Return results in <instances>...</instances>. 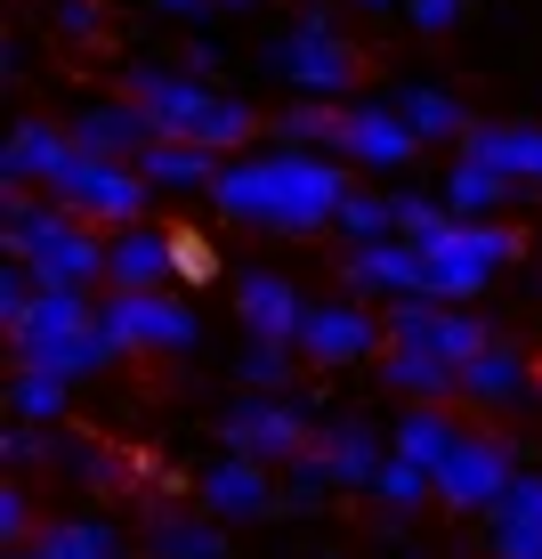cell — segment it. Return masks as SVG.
Returning <instances> with one entry per match:
<instances>
[{
    "instance_id": "6da1fadb",
    "label": "cell",
    "mask_w": 542,
    "mask_h": 559,
    "mask_svg": "<svg viewBox=\"0 0 542 559\" xmlns=\"http://www.w3.org/2000/svg\"><path fill=\"white\" fill-rule=\"evenodd\" d=\"M357 195L348 170L333 163L324 146H267V154H236L210 187V203L227 219H251V227H284V236H308V227H333L340 203Z\"/></svg>"
},
{
    "instance_id": "7a4b0ae2",
    "label": "cell",
    "mask_w": 542,
    "mask_h": 559,
    "mask_svg": "<svg viewBox=\"0 0 542 559\" xmlns=\"http://www.w3.org/2000/svg\"><path fill=\"white\" fill-rule=\"evenodd\" d=\"M122 98H138L162 139H195L210 154H236L251 130H260V114L243 98L210 90L203 73H186V66H122Z\"/></svg>"
},
{
    "instance_id": "3957f363",
    "label": "cell",
    "mask_w": 542,
    "mask_h": 559,
    "mask_svg": "<svg viewBox=\"0 0 542 559\" xmlns=\"http://www.w3.org/2000/svg\"><path fill=\"white\" fill-rule=\"evenodd\" d=\"M260 66L276 73V82H292L300 98H324V106L348 98V82H357V49H348V33H340L324 9H300L292 25L267 41Z\"/></svg>"
},
{
    "instance_id": "277c9868",
    "label": "cell",
    "mask_w": 542,
    "mask_h": 559,
    "mask_svg": "<svg viewBox=\"0 0 542 559\" xmlns=\"http://www.w3.org/2000/svg\"><path fill=\"white\" fill-rule=\"evenodd\" d=\"M421 252H430V300L470 308V300L494 284V267L518 260V236H510L502 219H445Z\"/></svg>"
},
{
    "instance_id": "5b68a950",
    "label": "cell",
    "mask_w": 542,
    "mask_h": 559,
    "mask_svg": "<svg viewBox=\"0 0 542 559\" xmlns=\"http://www.w3.org/2000/svg\"><path fill=\"white\" fill-rule=\"evenodd\" d=\"M49 203H65L73 219H106V227H138V211L154 203V179L138 163H113V154H65V170L41 187Z\"/></svg>"
},
{
    "instance_id": "8992f818",
    "label": "cell",
    "mask_w": 542,
    "mask_h": 559,
    "mask_svg": "<svg viewBox=\"0 0 542 559\" xmlns=\"http://www.w3.org/2000/svg\"><path fill=\"white\" fill-rule=\"evenodd\" d=\"M219 438H227V454H251V462H267V471H284V462H300L308 447H316V421H308L300 397L251 390V397H236V406H227Z\"/></svg>"
},
{
    "instance_id": "52a82bcc",
    "label": "cell",
    "mask_w": 542,
    "mask_h": 559,
    "mask_svg": "<svg viewBox=\"0 0 542 559\" xmlns=\"http://www.w3.org/2000/svg\"><path fill=\"white\" fill-rule=\"evenodd\" d=\"M486 341H494V324L470 317V308H454V300H430V293L389 300V349H430L445 365H470Z\"/></svg>"
},
{
    "instance_id": "ba28073f",
    "label": "cell",
    "mask_w": 542,
    "mask_h": 559,
    "mask_svg": "<svg viewBox=\"0 0 542 559\" xmlns=\"http://www.w3.org/2000/svg\"><path fill=\"white\" fill-rule=\"evenodd\" d=\"M98 333L113 341V349H195L203 341V317L186 300H170V293H113L98 308Z\"/></svg>"
},
{
    "instance_id": "9c48e42d",
    "label": "cell",
    "mask_w": 542,
    "mask_h": 559,
    "mask_svg": "<svg viewBox=\"0 0 542 559\" xmlns=\"http://www.w3.org/2000/svg\"><path fill=\"white\" fill-rule=\"evenodd\" d=\"M510 478H518V447H510V438L461 430L454 462L437 471V503H445V511H494L502 495H510Z\"/></svg>"
},
{
    "instance_id": "30bf717a",
    "label": "cell",
    "mask_w": 542,
    "mask_h": 559,
    "mask_svg": "<svg viewBox=\"0 0 542 559\" xmlns=\"http://www.w3.org/2000/svg\"><path fill=\"white\" fill-rule=\"evenodd\" d=\"M381 324L389 317H373V308H357V300H316L308 324H300V357L308 365H364L381 349Z\"/></svg>"
},
{
    "instance_id": "8fae6325",
    "label": "cell",
    "mask_w": 542,
    "mask_h": 559,
    "mask_svg": "<svg viewBox=\"0 0 542 559\" xmlns=\"http://www.w3.org/2000/svg\"><path fill=\"white\" fill-rule=\"evenodd\" d=\"M348 284L373 300H413L430 293V252L413 236H381V243H348Z\"/></svg>"
},
{
    "instance_id": "7c38bea8",
    "label": "cell",
    "mask_w": 542,
    "mask_h": 559,
    "mask_svg": "<svg viewBox=\"0 0 542 559\" xmlns=\"http://www.w3.org/2000/svg\"><path fill=\"white\" fill-rule=\"evenodd\" d=\"M203 511L210 519H267V511H284V487L267 478V462H251V454H219L203 471Z\"/></svg>"
},
{
    "instance_id": "4fadbf2b",
    "label": "cell",
    "mask_w": 542,
    "mask_h": 559,
    "mask_svg": "<svg viewBox=\"0 0 542 559\" xmlns=\"http://www.w3.org/2000/svg\"><path fill=\"white\" fill-rule=\"evenodd\" d=\"M413 122L389 106V98H364V106H348V130H340V154L348 163H364V170H405L413 163Z\"/></svg>"
},
{
    "instance_id": "5bb4252c",
    "label": "cell",
    "mask_w": 542,
    "mask_h": 559,
    "mask_svg": "<svg viewBox=\"0 0 542 559\" xmlns=\"http://www.w3.org/2000/svg\"><path fill=\"white\" fill-rule=\"evenodd\" d=\"M154 139H162V130H154V114H146L138 98H106V106H82V114H73V146H82V154L138 163Z\"/></svg>"
},
{
    "instance_id": "9a60e30c",
    "label": "cell",
    "mask_w": 542,
    "mask_h": 559,
    "mask_svg": "<svg viewBox=\"0 0 542 559\" xmlns=\"http://www.w3.org/2000/svg\"><path fill=\"white\" fill-rule=\"evenodd\" d=\"M106 276H113V293H162V284L179 276V236H162V227H122V236L106 243Z\"/></svg>"
},
{
    "instance_id": "2e32d148",
    "label": "cell",
    "mask_w": 542,
    "mask_h": 559,
    "mask_svg": "<svg viewBox=\"0 0 542 559\" xmlns=\"http://www.w3.org/2000/svg\"><path fill=\"white\" fill-rule=\"evenodd\" d=\"M65 154H73V130L25 114V122H9V146H0V187H49L65 170Z\"/></svg>"
},
{
    "instance_id": "e0dca14e",
    "label": "cell",
    "mask_w": 542,
    "mask_h": 559,
    "mask_svg": "<svg viewBox=\"0 0 542 559\" xmlns=\"http://www.w3.org/2000/svg\"><path fill=\"white\" fill-rule=\"evenodd\" d=\"M316 454L333 462V478H340V487H373V478H381V462H389L397 447H389V438H381L364 414H340V421H324V430H316Z\"/></svg>"
},
{
    "instance_id": "ac0fdd59",
    "label": "cell",
    "mask_w": 542,
    "mask_h": 559,
    "mask_svg": "<svg viewBox=\"0 0 542 559\" xmlns=\"http://www.w3.org/2000/svg\"><path fill=\"white\" fill-rule=\"evenodd\" d=\"M389 106L405 114V122H413V139L421 146H461V139H470V106H461L454 98V90H437V82H397L389 90Z\"/></svg>"
},
{
    "instance_id": "d6986e66",
    "label": "cell",
    "mask_w": 542,
    "mask_h": 559,
    "mask_svg": "<svg viewBox=\"0 0 542 559\" xmlns=\"http://www.w3.org/2000/svg\"><path fill=\"white\" fill-rule=\"evenodd\" d=\"M236 308H243V324H251L260 341H300V324H308V308H316V300H300L284 276L251 267V276L236 284Z\"/></svg>"
},
{
    "instance_id": "ffe728a7",
    "label": "cell",
    "mask_w": 542,
    "mask_h": 559,
    "mask_svg": "<svg viewBox=\"0 0 542 559\" xmlns=\"http://www.w3.org/2000/svg\"><path fill=\"white\" fill-rule=\"evenodd\" d=\"M138 170L154 179V195H210L227 163H219L210 146H195V139H154V146L138 154Z\"/></svg>"
},
{
    "instance_id": "44dd1931",
    "label": "cell",
    "mask_w": 542,
    "mask_h": 559,
    "mask_svg": "<svg viewBox=\"0 0 542 559\" xmlns=\"http://www.w3.org/2000/svg\"><path fill=\"white\" fill-rule=\"evenodd\" d=\"M461 146H470L478 163H494L502 179H518V187H542V122H478Z\"/></svg>"
},
{
    "instance_id": "7402d4cb",
    "label": "cell",
    "mask_w": 542,
    "mask_h": 559,
    "mask_svg": "<svg viewBox=\"0 0 542 559\" xmlns=\"http://www.w3.org/2000/svg\"><path fill=\"white\" fill-rule=\"evenodd\" d=\"M25 267H33V284H82V293H89V284L106 276V243L89 236L82 219H65V227H57V236H49Z\"/></svg>"
},
{
    "instance_id": "603a6c76",
    "label": "cell",
    "mask_w": 542,
    "mask_h": 559,
    "mask_svg": "<svg viewBox=\"0 0 542 559\" xmlns=\"http://www.w3.org/2000/svg\"><path fill=\"white\" fill-rule=\"evenodd\" d=\"M534 390V365L510 349V341H486L470 365H461V397L470 406H518V397Z\"/></svg>"
},
{
    "instance_id": "cb8c5ba5",
    "label": "cell",
    "mask_w": 542,
    "mask_h": 559,
    "mask_svg": "<svg viewBox=\"0 0 542 559\" xmlns=\"http://www.w3.org/2000/svg\"><path fill=\"white\" fill-rule=\"evenodd\" d=\"M437 195H445V211H454V219H494V211L518 195V179H502L494 163H478L470 146H454V170H445Z\"/></svg>"
},
{
    "instance_id": "d4e9b609",
    "label": "cell",
    "mask_w": 542,
    "mask_h": 559,
    "mask_svg": "<svg viewBox=\"0 0 542 559\" xmlns=\"http://www.w3.org/2000/svg\"><path fill=\"white\" fill-rule=\"evenodd\" d=\"M57 471H65L73 487H89V495H130L146 478V462L113 454V447H98V438H57Z\"/></svg>"
},
{
    "instance_id": "484cf974",
    "label": "cell",
    "mask_w": 542,
    "mask_h": 559,
    "mask_svg": "<svg viewBox=\"0 0 542 559\" xmlns=\"http://www.w3.org/2000/svg\"><path fill=\"white\" fill-rule=\"evenodd\" d=\"M146 551L154 559H219L227 551V519H195V511H146Z\"/></svg>"
},
{
    "instance_id": "4316f807",
    "label": "cell",
    "mask_w": 542,
    "mask_h": 559,
    "mask_svg": "<svg viewBox=\"0 0 542 559\" xmlns=\"http://www.w3.org/2000/svg\"><path fill=\"white\" fill-rule=\"evenodd\" d=\"M381 390L413 397V406H437V397H461V365H445L430 349H389L381 357Z\"/></svg>"
},
{
    "instance_id": "83f0119b",
    "label": "cell",
    "mask_w": 542,
    "mask_h": 559,
    "mask_svg": "<svg viewBox=\"0 0 542 559\" xmlns=\"http://www.w3.org/2000/svg\"><path fill=\"white\" fill-rule=\"evenodd\" d=\"M389 447H397L405 462H421V471H445L454 447H461V421L445 414V406H405V421H397Z\"/></svg>"
},
{
    "instance_id": "f1b7e54d",
    "label": "cell",
    "mask_w": 542,
    "mask_h": 559,
    "mask_svg": "<svg viewBox=\"0 0 542 559\" xmlns=\"http://www.w3.org/2000/svg\"><path fill=\"white\" fill-rule=\"evenodd\" d=\"M33 551L41 559H122V527L113 519H41Z\"/></svg>"
},
{
    "instance_id": "f546056e",
    "label": "cell",
    "mask_w": 542,
    "mask_h": 559,
    "mask_svg": "<svg viewBox=\"0 0 542 559\" xmlns=\"http://www.w3.org/2000/svg\"><path fill=\"white\" fill-rule=\"evenodd\" d=\"M373 503L389 511V519H413V511H430V503H437V471H421V462L389 454V462H381V478H373Z\"/></svg>"
},
{
    "instance_id": "4dcf8cb0",
    "label": "cell",
    "mask_w": 542,
    "mask_h": 559,
    "mask_svg": "<svg viewBox=\"0 0 542 559\" xmlns=\"http://www.w3.org/2000/svg\"><path fill=\"white\" fill-rule=\"evenodd\" d=\"M65 397H73V381L65 373H41V365H16V381H9L16 421H57V414H65Z\"/></svg>"
},
{
    "instance_id": "1f68e13d",
    "label": "cell",
    "mask_w": 542,
    "mask_h": 559,
    "mask_svg": "<svg viewBox=\"0 0 542 559\" xmlns=\"http://www.w3.org/2000/svg\"><path fill=\"white\" fill-rule=\"evenodd\" d=\"M340 130H348V114H340V106L300 98V106L276 122V139H284V146H324V154H340Z\"/></svg>"
},
{
    "instance_id": "d6a6232c",
    "label": "cell",
    "mask_w": 542,
    "mask_h": 559,
    "mask_svg": "<svg viewBox=\"0 0 542 559\" xmlns=\"http://www.w3.org/2000/svg\"><path fill=\"white\" fill-rule=\"evenodd\" d=\"M292 349H300V341H260V333H251L243 357H236V381H243V390H284V381H292Z\"/></svg>"
},
{
    "instance_id": "836d02e7",
    "label": "cell",
    "mask_w": 542,
    "mask_h": 559,
    "mask_svg": "<svg viewBox=\"0 0 542 559\" xmlns=\"http://www.w3.org/2000/svg\"><path fill=\"white\" fill-rule=\"evenodd\" d=\"M333 462H324L316 447H308L300 462H284V511H324V495H333Z\"/></svg>"
},
{
    "instance_id": "e575fe53",
    "label": "cell",
    "mask_w": 542,
    "mask_h": 559,
    "mask_svg": "<svg viewBox=\"0 0 542 559\" xmlns=\"http://www.w3.org/2000/svg\"><path fill=\"white\" fill-rule=\"evenodd\" d=\"M333 227H340L348 243H381V236H397V203L389 195H348Z\"/></svg>"
},
{
    "instance_id": "d590c367",
    "label": "cell",
    "mask_w": 542,
    "mask_h": 559,
    "mask_svg": "<svg viewBox=\"0 0 542 559\" xmlns=\"http://www.w3.org/2000/svg\"><path fill=\"white\" fill-rule=\"evenodd\" d=\"M0 462H9V471H41V462H57V447L41 438V421H9V430H0Z\"/></svg>"
},
{
    "instance_id": "8d00e7d4",
    "label": "cell",
    "mask_w": 542,
    "mask_h": 559,
    "mask_svg": "<svg viewBox=\"0 0 542 559\" xmlns=\"http://www.w3.org/2000/svg\"><path fill=\"white\" fill-rule=\"evenodd\" d=\"M33 535H41V519H33V495L9 478V487H0V544H9V551H25Z\"/></svg>"
},
{
    "instance_id": "74e56055",
    "label": "cell",
    "mask_w": 542,
    "mask_h": 559,
    "mask_svg": "<svg viewBox=\"0 0 542 559\" xmlns=\"http://www.w3.org/2000/svg\"><path fill=\"white\" fill-rule=\"evenodd\" d=\"M397 203V236H413V243H430L454 211H445V195H389Z\"/></svg>"
},
{
    "instance_id": "f35d334b",
    "label": "cell",
    "mask_w": 542,
    "mask_h": 559,
    "mask_svg": "<svg viewBox=\"0 0 542 559\" xmlns=\"http://www.w3.org/2000/svg\"><path fill=\"white\" fill-rule=\"evenodd\" d=\"M33 267L25 260H0V324H25V308H33Z\"/></svg>"
},
{
    "instance_id": "ab89813d",
    "label": "cell",
    "mask_w": 542,
    "mask_h": 559,
    "mask_svg": "<svg viewBox=\"0 0 542 559\" xmlns=\"http://www.w3.org/2000/svg\"><path fill=\"white\" fill-rule=\"evenodd\" d=\"M57 33H65V41H98V33H106L98 0H57Z\"/></svg>"
},
{
    "instance_id": "60d3db41",
    "label": "cell",
    "mask_w": 542,
    "mask_h": 559,
    "mask_svg": "<svg viewBox=\"0 0 542 559\" xmlns=\"http://www.w3.org/2000/svg\"><path fill=\"white\" fill-rule=\"evenodd\" d=\"M486 559H542V527H494Z\"/></svg>"
},
{
    "instance_id": "b9f144b4",
    "label": "cell",
    "mask_w": 542,
    "mask_h": 559,
    "mask_svg": "<svg viewBox=\"0 0 542 559\" xmlns=\"http://www.w3.org/2000/svg\"><path fill=\"white\" fill-rule=\"evenodd\" d=\"M210 267H219V252H210L203 236H179V276H186V284H203Z\"/></svg>"
},
{
    "instance_id": "7bdbcfd3",
    "label": "cell",
    "mask_w": 542,
    "mask_h": 559,
    "mask_svg": "<svg viewBox=\"0 0 542 559\" xmlns=\"http://www.w3.org/2000/svg\"><path fill=\"white\" fill-rule=\"evenodd\" d=\"M405 16H413L421 33H445V25L461 16V0H405Z\"/></svg>"
},
{
    "instance_id": "ee69618b",
    "label": "cell",
    "mask_w": 542,
    "mask_h": 559,
    "mask_svg": "<svg viewBox=\"0 0 542 559\" xmlns=\"http://www.w3.org/2000/svg\"><path fill=\"white\" fill-rule=\"evenodd\" d=\"M154 9H162V16H170V25H203V16H210V9H219V0H154Z\"/></svg>"
},
{
    "instance_id": "f6af8a7d",
    "label": "cell",
    "mask_w": 542,
    "mask_h": 559,
    "mask_svg": "<svg viewBox=\"0 0 542 559\" xmlns=\"http://www.w3.org/2000/svg\"><path fill=\"white\" fill-rule=\"evenodd\" d=\"M179 66H186V73H203V82H210V73H219V49H210V41H186V57H179Z\"/></svg>"
},
{
    "instance_id": "bcb514c9",
    "label": "cell",
    "mask_w": 542,
    "mask_h": 559,
    "mask_svg": "<svg viewBox=\"0 0 542 559\" xmlns=\"http://www.w3.org/2000/svg\"><path fill=\"white\" fill-rule=\"evenodd\" d=\"M219 9H267V0H219Z\"/></svg>"
},
{
    "instance_id": "7dc6e473",
    "label": "cell",
    "mask_w": 542,
    "mask_h": 559,
    "mask_svg": "<svg viewBox=\"0 0 542 559\" xmlns=\"http://www.w3.org/2000/svg\"><path fill=\"white\" fill-rule=\"evenodd\" d=\"M0 559H41V551H33V544H25V551H0Z\"/></svg>"
},
{
    "instance_id": "c3c4849f",
    "label": "cell",
    "mask_w": 542,
    "mask_h": 559,
    "mask_svg": "<svg viewBox=\"0 0 542 559\" xmlns=\"http://www.w3.org/2000/svg\"><path fill=\"white\" fill-rule=\"evenodd\" d=\"M357 9H397V0H357Z\"/></svg>"
}]
</instances>
